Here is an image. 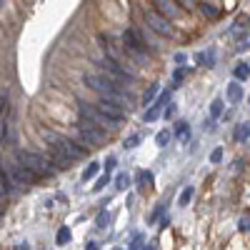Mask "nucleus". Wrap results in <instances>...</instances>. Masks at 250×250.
<instances>
[{"label": "nucleus", "instance_id": "obj_1", "mask_svg": "<svg viewBox=\"0 0 250 250\" xmlns=\"http://www.w3.org/2000/svg\"><path fill=\"white\" fill-rule=\"evenodd\" d=\"M100 75H105L110 83H115V85L120 88H125V85H133L135 83V70H130L128 65H123V62H118V60H113V58H103L100 60Z\"/></svg>", "mask_w": 250, "mask_h": 250}, {"label": "nucleus", "instance_id": "obj_2", "mask_svg": "<svg viewBox=\"0 0 250 250\" xmlns=\"http://www.w3.org/2000/svg\"><path fill=\"white\" fill-rule=\"evenodd\" d=\"M18 163H23L25 168H30L38 178L40 175H53L58 168H53V163L45 160L43 155H35V153H28V150H18Z\"/></svg>", "mask_w": 250, "mask_h": 250}, {"label": "nucleus", "instance_id": "obj_3", "mask_svg": "<svg viewBox=\"0 0 250 250\" xmlns=\"http://www.w3.org/2000/svg\"><path fill=\"white\" fill-rule=\"evenodd\" d=\"M120 43H123V53H130L135 60H148V50H145V40L140 38L138 30H125L123 38H120Z\"/></svg>", "mask_w": 250, "mask_h": 250}, {"label": "nucleus", "instance_id": "obj_4", "mask_svg": "<svg viewBox=\"0 0 250 250\" xmlns=\"http://www.w3.org/2000/svg\"><path fill=\"white\" fill-rule=\"evenodd\" d=\"M43 135H45V140H48V143H53L50 148H53V150H58V153H62L70 163H73V160H78V158H83V148H80V145H75L73 140L60 138V135H55V133H43Z\"/></svg>", "mask_w": 250, "mask_h": 250}, {"label": "nucleus", "instance_id": "obj_5", "mask_svg": "<svg viewBox=\"0 0 250 250\" xmlns=\"http://www.w3.org/2000/svg\"><path fill=\"white\" fill-rule=\"evenodd\" d=\"M78 133H80V143L83 145H103V143H105V138H108L105 130L98 128L95 123H90L85 118L78 123Z\"/></svg>", "mask_w": 250, "mask_h": 250}, {"label": "nucleus", "instance_id": "obj_6", "mask_svg": "<svg viewBox=\"0 0 250 250\" xmlns=\"http://www.w3.org/2000/svg\"><path fill=\"white\" fill-rule=\"evenodd\" d=\"M143 18H145V28H148V30H153L158 35H165V38H173L175 35V28L170 25V20L165 18V15H160L155 10H148Z\"/></svg>", "mask_w": 250, "mask_h": 250}, {"label": "nucleus", "instance_id": "obj_7", "mask_svg": "<svg viewBox=\"0 0 250 250\" xmlns=\"http://www.w3.org/2000/svg\"><path fill=\"white\" fill-rule=\"evenodd\" d=\"M78 110H80V115L85 118V120H90V123H95L98 128H103V130H115L118 128V120H113V118H108L105 113H100L98 108H90V105H85V103H80L78 105Z\"/></svg>", "mask_w": 250, "mask_h": 250}, {"label": "nucleus", "instance_id": "obj_8", "mask_svg": "<svg viewBox=\"0 0 250 250\" xmlns=\"http://www.w3.org/2000/svg\"><path fill=\"white\" fill-rule=\"evenodd\" d=\"M10 178H13V183H15V188L18 185H23V188H28V185H33L35 180H38V175L30 170V168H25L23 163H15V165H10Z\"/></svg>", "mask_w": 250, "mask_h": 250}, {"label": "nucleus", "instance_id": "obj_9", "mask_svg": "<svg viewBox=\"0 0 250 250\" xmlns=\"http://www.w3.org/2000/svg\"><path fill=\"white\" fill-rule=\"evenodd\" d=\"M95 108H98L100 113H105L108 118H113V120H118V123H120V120L125 118V113H128V110H125L123 105H118V103H113V100H108V98H103V100L98 103V105H95Z\"/></svg>", "mask_w": 250, "mask_h": 250}, {"label": "nucleus", "instance_id": "obj_10", "mask_svg": "<svg viewBox=\"0 0 250 250\" xmlns=\"http://www.w3.org/2000/svg\"><path fill=\"white\" fill-rule=\"evenodd\" d=\"M155 13L165 15L168 20H173V18H180V15H183V10H180V5L175 3V0H155Z\"/></svg>", "mask_w": 250, "mask_h": 250}, {"label": "nucleus", "instance_id": "obj_11", "mask_svg": "<svg viewBox=\"0 0 250 250\" xmlns=\"http://www.w3.org/2000/svg\"><path fill=\"white\" fill-rule=\"evenodd\" d=\"M98 40L103 43V50H105V55H108V58H113V60L123 62V48L115 43V40H113L110 35H100Z\"/></svg>", "mask_w": 250, "mask_h": 250}, {"label": "nucleus", "instance_id": "obj_12", "mask_svg": "<svg viewBox=\"0 0 250 250\" xmlns=\"http://www.w3.org/2000/svg\"><path fill=\"white\" fill-rule=\"evenodd\" d=\"M168 100H170V90H165V93H163V95L155 100V105H153L148 113H145V123H153V120L160 115V110H163L165 105H168Z\"/></svg>", "mask_w": 250, "mask_h": 250}, {"label": "nucleus", "instance_id": "obj_13", "mask_svg": "<svg viewBox=\"0 0 250 250\" xmlns=\"http://www.w3.org/2000/svg\"><path fill=\"white\" fill-rule=\"evenodd\" d=\"M48 158H50V163L55 165V168H58V170H60V168H65V170L70 168V160H68L65 155H62V153H58V150H53V148L48 150Z\"/></svg>", "mask_w": 250, "mask_h": 250}, {"label": "nucleus", "instance_id": "obj_14", "mask_svg": "<svg viewBox=\"0 0 250 250\" xmlns=\"http://www.w3.org/2000/svg\"><path fill=\"white\" fill-rule=\"evenodd\" d=\"M248 138H250V123H240L235 128V140L238 143H248Z\"/></svg>", "mask_w": 250, "mask_h": 250}, {"label": "nucleus", "instance_id": "obj_15", "mask_svg": "<svg viewBox=\"0 0 250 250\" xmlns=\"http://www.w3.org/2000/svg\"><path fill=\"white\" fill-rule=\"evenodd\" d=\"M240 98H243V88L238 85V83H233V85L228 88V100H230V103H238Z\"/></svg>", "mask_w": 250, "mask_h": 250}, {"label": "nucleus", "instance_id": "obj_16", "mask_svg": "<svg viewBox=\"0 0 250 250\" xmlns=\"http://www.w3.org/2000/svg\"><path fill=\"white\" fill-rule=\"evenodd\" d=\"M73 238V233H70V228H65V225H62L60 228V230H58V235H55V240H58V245H65L68 240Z\"/></svg>", "mask_w": 250, "mask_h": 250}, {"label": "nucleus", "instance_id": "obj_17", "mask_svg": "<svg viewBox=\"0 0 250 250\" xmlns=\"http://www.w3.org/2000/svg\"><path fill=\"white\" fill-rule=\"evenodd\" d=\"M175 135H178L180 140H188V138H190V125H188V123H178Z\"/></svg>", "mask_w": 250, "mask_h": 250}, {"label": "nucleus", "instance_id": "obj_18", "mask_svg": "<svg viewBox=\"0 0 250 250\" xmlns=\"http://www.w3.org/2000/svg\"><path fill=\"white\" fill-rule=\"evenodd\" d=\"M248 75H250L248 62H238V65H235V78L238 80H248Z\"/></svg>", "mask_w": 250, "mask_h": 250}, {"label": "nucleus", "instance_id": "obj_19", "mask_svg": "<svg viewBox=\"0 0 250 250\" xmlns=\"http://www.w3.org/2000/svg\"><path fill=\"white\" fill-rule=\"evenodd\" d=\"M98 170H100V165L98 163H90L85 170H83V180H90V178H95L98 175Z\"/></svg>", "mask_w": 250, "mask_h": 250}, {"label": "nucleus", "instance_id": "obj_20", "mask_svg": "<svg viewBox=\"0 0 250 250\" xmlns=\"http://www.w3.org/2000/svg\"><path fill=\"white\" fill-rule=\"evenodd\" d=\"M130 185V175H125V173H120L118 178H115V188L118 190H125V188Z\"/></svg>", "mask_w": 250, "mask_h": 250}, {"label": "nucleus", "instance_id": "obj_21", "mask_svg": "<svg viewBox=\"0 0 250 250\" xmlns=\"http://www.w3.org/2000/svg\"><path fill=\"white\" fill-rule=\"evenodd\" d=\"M190 198H193V188H185V190L180 193V198H178V205H188V203H190Z\"/></svg>", "mask_w": 250, "mask_h": 250}, {"label": "nucleus", "instance_id": "obj_22", "mask_svg": "<svg viewBox=\"0 0 250 250\" xmlns=\"http://www.w3.org/2000/svg\"><path fill=\"white\" fill-rule=\"evenodd\" d=\"M200 13H203V15H208V18H218V8L208 5V3H203V5H200Z\"/></svg>", "mask_w": 250, "mask_h": 250}, {"label": "nucleus", "instance_id": "obj_23", "mask_svg": "<svg viewBox=\"0 0 250 250\" xmlns=\"http://www.w3.org/2000/svg\"><path fill=\"white\" fill-rule=\"evenodd\" d=\"M135 180H138V183H140V188H143V185H145V183H150V180H153V175H150V173H148V170H140V173H138V178H135Z\"/></svg>", "mask_w": 250, "mask_h": 250}, {"label": "nucleus", "instance_id": "obj_24", "mask_svg": "<svg viewBox=\"0 0 250 250\" xmlns=\"http://www.w3.org/2000/svg\"><path fill=\"white\" fill-rule=\"evenodd\" d=\"M223 113V100H213V105H210V115L213 118H218Z\"/></svg>", "mask_w": 250, "mask_h": 250}, {"label": "nucleus", "instance_id": "obj_25", "mask_svg": "<svg viewBox=\"0 0 250 250\" xmlns=\"http://www.w3.org/2000/svg\"><path fill=\"white\" fill-rule=\"evenodd\" d=\"M168 140H170V133H168V130H163V133L155 135V143H158V145H168Z\"/></svg>", "mask_w": 250, "mask_h": 250}, {"label": "nucleus", "instance_id": "obj_26", "mask_svg": "<svg viewBox=\"0 0 250 250\" xmlns=\"http://www.w3.org/2000/svg\"><path fill=\"white\" fill-rule=\"evenodd\" d=\"M220 160H223V148H215L210 153V163H220Z\"/></svg>", "mask_w": 250, "mask_h": 250}, {"label": "nucleus", "instance_id": "obj_27", "mask_svg": "<svg viewBox=\"0 0 250 250\" xmlns=\"http://www.w3.org/2000/svg\"><path fill=\"white\" fill-rule=\"evenodd\" d=\"M105 185H108V173H105V175H103V178L98 180V185H93V190L98 193V190H103V188H105Z\"/></svg>", "mask_w": 250, "mask_h": 250}, {"label": "nucleus", "instance_id": "obj_28", "mask_svg": "<svg viewBox=\"0 0 250 250\" xmlns=\"http://www.w3.org/2000/svg\"><path fill=\"white\" fill-rule=\"evenodd\" d=\"M238 228H240V233H248V230H250V218H248V215L240 218V225H238Z\"/></svg>", "mask_w": 250, "mask_h": 250}, {"label": "nucleus", "instance_id": "obj_29", "mask_svg": "<svg viewBox=\"0 0 250 250\" xmlns=\"http://www.w3.org/2000/svg\"><path fill=\"white\" fill-rule=\"evenodd\" d=\"M138 143H140V138H138V135H130L128 140H125V148H128V150H130V148H135V145H138Z\"/></svg>", "mask_w": 250, "mask_h": 250}, {"label": "nucleus", "instance_id": "obj_30", "mask_svg": "<svg viewBox=\"0 0 250 250\" xmlns=\"http://www.w3.org/2000/svg\"><path fill=\"white\" fill-rule=\"evenodd\" d=\"M175 3H178V5H185V10H188V8L195 5V0H175Z\"/></svg>", "mask_w": 250, "mask_h": 250}, {"label": "nucleus", "instance_id": "obj_31", "mask_svg": "<svg viewBox=\"0 0 250 250\" xmlns=\"http://www.w3.org/2000/svg\"><path fill=\"white\" fill-rule=\"evenodd\" d=\"M155 90H158V88L153 85V88H150L148 93H145V98H143V100H145V103H150V100H153V95H155Z\"/></svg>", "mask_w": 250, "mask_h": 250}, {"label": "nucleus", "instance_id": "obj_32", "mask_svg": "<svg viewBox=\"0 0 250 250\" xmlns=\"http://www.w3.org/2000/svg\"><path fill=\"white\" fill-rule=\"evenodd\" d=\"M113 168H115V158H108V160H105V173L113 170Z\"/></svg>", "mask_w": 250, "mask_h": 250}, {"label": "nucleus", "instance_id": "obj_33", "mask_svg": "<svg viewBox=\"0 0 250 250\" xmlns=\"http://www.w3.org/2000/svg\"><path fill=\"white\" fill-rule=\"evenodd\" d=\"M3 110H8V100L0 95V115H3Z\"/></svg>", "mask_w": 250, "mask_h": 250}, {"label": "nucleus", "instance_id": "obj_34", "mask_svg": "<svg viewBox=\"0 0 250 250\" xmlns=\"http://www.w3.org/2000/svg\"><path fill=\"white\" fill-rule=\"evenodd\" d=\"M105 223H108V215H105V213H100V215H98V225L103 228V225H105Z\"/></svg>", "mask_w": 250, "mask_h": 250}, {"label": "nucleus", "instance_id": "obj_35", "mask_svg": "<svg viewBox=\"0 0 250 250\" xmlns=\"http://www.w3.org/2000/svg\"><path fill=\"white\" fill-rule=\"evenodd\" d=\"M183 78H185V70H183V68H180V70H175V83H180Z\"/></svg>", "mask_w": 250, "mask_h": 250}, {"label": "nucleus", "instance_id": "obj_36", "mask_svg": "<svg viewBox=\"0 0 250 250\" xmlns=\"http://www.w3.org/2000/svg\"><path fill=\"white\" fill-rule=\"evenodd\" d=\"M130 248H145V245H143V238H135V240H133V245H130Z\"/></svg>", "mask_w": 250, "mask_h": 250}, {"label": "nucleus", "instance_id": "obj_37", "mask_svg": "<svg viewBox=\"0 0 250 250\" xmlns=\"http://www.w3.org/2000/svg\"><path fill=\"white\" fill-rule=\"evenodd\" d=\"M0 5H3V0H0Z\"/></svg>", "mask_w": 250, "mask_h": 250}, {"label": "nucleus", "instance_id": "obj_38", "mask_svg": "<svg viewBox=\"0 0 250 250\" xmlns=\"http://www.w3.org/2000/svg\"><path fill=\"white\" fill-rule=\"evenodd\" d=\"M0 195H3V190H0Z\"/></svg>", "mask_w": 250, "mask_h": 250}]
</instances>
